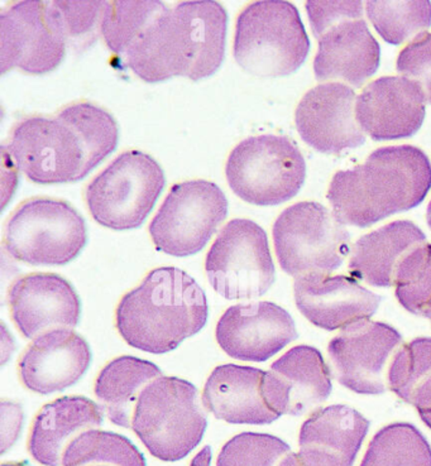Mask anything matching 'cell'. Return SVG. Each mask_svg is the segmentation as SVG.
<instances>
[{"mask_svg":"<svg viewBox=\"0 0 431 466\" xmlns=\"http://www.w3.org/2000/svg\"><path fill=\"white\" fill-rule=\"evenodd\" d=\"M401 345L400 332L384 322L364 320L349 325L328 345L333 376L353 392L385 393L391 361Z\"/></svg>","mask_w":431,"mask_h":466,"instance_id":"obj_15","label":"cell"},{"mask_svg":"<svg viewBox=\"0 0 431 466\" xmlns=\"http://www.w3.org/2000/svg\"><path fill=\"white\" fill-rule=\"evenodd\" d=\"M90 363L85 339L71 329H57L32 341L19 360V376L32 392L56 393L77 383Z\"/></svg>","mask_w":431,"mask_h":466,"instance_id":"obj_22","label":"cell"},{"mask_svg":"<svg viewBox=\"0 0 431 466\" xmlns=\"http://www.w3.org/2000/svg\"><path fill=\"white\" fill-rule=\"evenodd\" d=\"M15 351V343H13L12 337H9L5 326H2V364L5 365L6 360L11 357Z\"/></svg>","mask_w":431,"mask_h":466,"instance_id":"obj_39","label":"cell"},{"mask_svg":"<svg viewBox=\"0 0 431 466\" xmlns=\"http://www.w3.org/2000/svg\"><path fill=\"white\" fill-rule=\"evenodd\" d=\"M426 319H429V320L431 321V309L430 311L427 312Z\"/></svg>","mask_w":431,"mask_h":466,"instance_id":"obj_45","label":"cell"},{"mask_svg":"<svg viewBox=\"0 0 431 466\" xmlns=\"http://www.w3.org/2000/svg\"><path fill=\"white\" fill-rule=\"evenodd\" d=\"M361 466H431V446L411 423H391L372 438Z\"/></svg>","mask_w":431,"mask_h":466,"instance_id":"obj_30","label":"cell"},{"mask_svg":"<svg viewBox=\"0 0 431 466\" xmlns=\"http://www.w3.org/2000/svg\"><path fill=\"white\" fill-rule=\"evenodd\" d=\"M426 219H427V224H429V227L431 228V201H430V204L427 205Z\"/></svg>","mask_w":431,"mask_h":466,"instance_id":"obj_43","label":"cell"},{"mask_svg":"<svg viewBox=\"0 0 431 466\" xmlns=\"http://www.w3.org/2000/svg\"><path fill=\"white\" fill-rule=\"evenodd\" d=\"M397 71L414 81L431 104V34H421L401 51L397 58Z\"/></svg>","mask_w":431,"mask_h":466,"instance_id":"obj_37","label":"cell"},{"mask_svg":"<svg viewBox=\"0 0 431 466\" xmlns=\"http://www.w3.org/2000/svg\"><path fill=\"white\" fill-rule=\"evenodd\" d=\"M2 466H25V465L18 464V462H5V464H3Z\"/></svg>","mask_w":431,"mask_h":466,"instance_id":"obj_44","label":"cell"},{"mask_svg":"<svg viewBox=\"0 0 431 466\" xmlns=\"http://www.w3.org/2000/svg\"><path fill=\"white\" fill-rule=\"evenodd\" d=\"M54 3L60 13L67 45H90L97 40L108 2Z\"/></svg>","mask_w":431,"mask_h":466,"instance_id":"obj_36","label":"cell"},{"mask_svg":"<svg viewBox=\"0 0 431 466\" xmlns=\"http://www.w3.org/2000/svg\"><path fill=\"white\" fill-rule=\"evenodd\" d=\"M368 17L385 41L401 45L431 25L429 2H368Z\"/></svg>","mask_w":431,"mask_h":466,"instance_id":"obj_33","label":"cell"},{"mask_svg":"<svg viewBox=\"0 0 431 466\" xmlns=\"http://www.w3.org/2000/svg\"><path fill=\"white\" fill-rule=\"evenodd\" d=\"M370 421L344 405L315 410L303 423L299 455L305 466H353Z\"/></svg>","mask_w":431,"mask_h":466,"instance_id":"obj_23","label":"cell"},{"mask_svg":"<svg viewBox=\"0 0 431 466\" xmlns=\"http://www.w3.org/2000/svg\"><path fill=\"white\" fill-rule=\"evenodd\" d=\"M166 8L161 2L107 3L101 35L108 48L123 57Z\"/></svg>","mask_w":431,"mask_h":466,"instance_id":"obj_32","label":"cell"},{"mask_svg":"<svg viewBox=\"0 0 431 466\" xmlns=\"http://www.w3.org/2000/svg\"><path fill=\"white\" fill-rule=\"evenodd\" d=\"M431 187V165L413 146L384 147L364 165L336 172L328 198L343 225L367 228L423 203Z\"/></svg>","mask_w":431,"mask_h":466,"instance_id":"obj_2","label":"cell"},{"mask_svg":"<svg viewBox=\"0 0 431 466\" xmlns=\"http://www.w3.org/2000/svg\"><path fill=\"white\" fill-rule=\"evenodd\" d=\"M201 402L194 384L178 377H159L140 393L132 430L159 461H182L200 444L207 430Z\"/></svg>","mask_w":431,"mask_h":466,"instance_id":"obj_4","label":"cell"},{"mask_svg":"<svg viewBox=\"0 0 431 466\" xmlns=\"http://www.w3.org/2000/svg\"><path fill=\"white\" fill-rule=\"evenodd\" d=\"M266 371L241 365H219L211 371L204 392L202 406L215 419L234 425H269L280 419L263 397Z\"/></svg>","mask_w":431,"mask_h":466,"instance_id":"obj_24","label":"cell"},{"mask_svg":"<svg viewBox=\"0 0 431 466\" xmlns=\"http://www.w3.org/2000/svg\"><path fill=\"white\" fill-rule=\"evenodd\" d=\"M56 116L74 130L83 147V180L117 148L119 129L116 119L103 107L87 102L62 107Z\"/></svg>","mask_w":431,"mask_h":466,"instance_id":"obj_28","label":"cell"},{"mask_svg":"<svg viewBox=\"0 0 431 466\" xmlns=\"http://www.w3.org/2000/svg\"><path fill=\"white\" fill-rule=\"evenodd\" d=\"M397 301L411 314L426 318L431 309V244L415 248L395 276Z\"/></svg>","mask_w":431,"mask_h":466,"instance_id":"obj_34","label":"cell"},{"mask_svg":"<svg viewBox=\"0 0 431 466\" xmlns=\"http://www.w3.org/2000/svg\"><path fill=\"white\" fill-rule=\"evenodd\" d=\"M297 309L313 325L324 330H343L370 320L381 298L347 276L309 275L295 279Z\"/></svg>","mask_w":431,"mask_h":466,"instance_id":"obj_20","label":"cell"},{"mask_svg":"<svg viewBox=\"0 0 431 466\" xmlns=\"http://www.w3.org/2000/svg\"><path fill=\"white\" fill-rule=\"evenodd\" d=\"M103 409L87 397H64L36 416L29 435V454L38 464L60 466L67 446L78 435L103 423Z\"/></svg>","mask_w":431,"mask_h":466,"instance_id":"obj_25","label":"cell"},{"mask_svg":"<svg viewBox=\"0 0 431 466\" xmlns=\"http://www.w3.org/2000/svg\"><path fill=\"white\" fill-rule=\"evenodd\" d=\"M426 242V234L411 221H394L355 242L351 250L349 272L367 285L392 287L405 257Z\"/></svg>","mask_w":431,"mask_h":466,"instance_id":"obj_26","label":"cell"},{"mask_svg":"<svg viewBox=\"0 0 431 466\" xmlns=\"http://www.w3.org/2000/svg\"><path fill=\"white\" fill-rule=\"evenodd\" d=\"M205 270L209 282L221 298H261L274 282L266 231L252 220L230 221L209 250Z\"/></svg>","mask_w":431,"mask_h":466,"instance_id":"obj_12","label":"cell"},{"mask_svg":"<svg viewBox=\"0 0 431 466\" xmlns=\"http://www.w3.org/2000/svg\"><path fill=\"white\" fill-rule=\"evenodd\" d=\"M227 28L221 3H179L152 22L123 60L146 83L174 76L205 79L223 64Z\"/></svg>","mask_w":431,"mask_h":466,"instance_id":"obj_1","label":"cell"},{"mask_svg":"<svg viewBox=\"0 0 431 466\" xmlns=\"http://www.w3.org/2000/svg\"><path fill=\"white\" fill-rule=\"evenodd\" d=\"M0 421H2V430H0V451L5 455L15 441L18 440L22 430L23 410L17 403L6 402L2 400L0 405Z\"/></svg>","mask_w":431,"mask_h":466,"instance_id":"obj_38","label":"cell"},{"mask_svg":"<svg viewBox=\"0 0 431 466\" xmlns=\"http://www.w3.org/2000/svg\"><path fill=\"white\" fill-rule=\"evenodd\" d=\"M290 452L292 448L276 436L243 432L221 448L217 466H279Z\"/></svg>","mask_w":431,"mask_h":466,"instance_id":"obj_35","label":"cell"},{"mask_svg":"<svg viewBox=\"0 0 431 466\" xmlns=\"http://www.w3.org/2000/svg\"><path fill=\"white\" fill-rule=\"evenodd\" d=\"M231 190L257 207L292 200L306 176L302 152L286 137H250L234 147L225 166Z\"/></svg>","mask_w":431,"mask_h":466,"instance_id":"obj_7","label":"cell"},{"mask_svg":"<svg viewBox=\"0 0 431 466\" xmlns=\"http://www.w3.org/2000/svg\"><path fill=\"white\" fill-rule=\"evenodd\" d=\"M165 182L155 158L127 151L91 180L85 200L97 224L113 230L136 229L151 213Z\"/></svg>","mask_w":431,"mask_h":466,"instance_id":"obj_8","label":"cell"},{"mask_svg":"<svg viewBox=\"0 0 431 466\" xmlns=\"http://www.w3.org/2000/svg\"><path fill=\"white\" fill-rule=\"evenodd\" d=\"M67 40L54 2H18L0 13V70L51 73L64 60Z\"/></svg>","mask_w":431,"mask_h":466,"instance_id":"obj_13","label":"cell"},{"mask_svg":"<svg viewBox=\"0 0 431 466\" xmlns=\"http://www.w3.org/2000/svg\"><path fill=\"white\" fill-rule=\"evenodd\" d=\"M205 292L175 267L153 269L124 295L116 312L117 329L127 344L149 354L175 350L208 321Z\"/></svg>","mask_w":431,"mask_h":466,"instance_id":"obj_3","label":"cell"},{"mask_svg":"<svg viewBox=\"0 0 431 466\" xmlns=\"http://www.w3.org/2000/svg\"><path fill=\"white\" fill-rule=\"evenodd\" d=\"M211 462V449L210 446L202 448L199 454L192 459L190 466H210Z\"/></svg>","mask_w":431,"mask_h":466,"instance_id":"obj_40","label":"cell"},{"mask_svg":"<svg viewBox=\"0 0 431 466\" xmlns=\"http://www.w3.org/2000/svg\"><path fill=\"white\" fill-rule=\"evenodd\" d=\"M274 250L287 275L329 276L349 253L351 236L334 213L318 203L287 208L274 221Z\"/></svg>","mask_w":431,"mask_h":466,"instance_id":"obj_10","label":"cell"},{"mask_svg":"<svg viewBox=\"0 0 431 466\" xmlns=\"http://www.w3.org/2000/svg\"><path fill=\"white\" fill-rule=\"evenodd\" d=\"M62 466H146V459L128 439L89 430L78 435L62 456Z\"/></svg>","mask_w":431,"mask_h":466,"instance_id":"obj_31","label":"cell"},{"mask_svg":"<svg viewBox=\"0 0 431 466\" xmlns=\"http://www.w3.org/2000/svg\"><path fill=\"white\" fill-rule=\"evenodd\" d=\"M331 370L322 353L309 345L290 349L263 378L267 405L280 416L313 412L331 396Z\"/></svg>","mask_w":431,"mask_h":466,"instance_id":"obj_18","label":"cell"},{"mask_svg":"<svg viewBox=\"0 0 431 466\" xmlns=\"http://www.w3.org/2000/svg\"><path fill=\"white\" fill-rule=\"evenodd\" d=\"M355 93L341 83L318 85L296 109V128L303 141L322 153L338 155L364 145L365 133L355 112Z\"/></svg>","mask_w":431,"mask_h":466,"instance_id":"obj_17","label":"cell"},{"mask_svg":"<svg viewBox=\"0 0 431 466\" xmlns=\"http://www.w3.org/2000/svg\"><path fill=\"white\" fill-rule=\"evenodd\" d=\"M84 218L67 201L36 198L9 218L5 249L12 258L31 266H65L87 244Z\"/></svg>","mask_w":431,"mask_h":466,"instance_id":"obj_9","label":"cell"},{"mask_svg":"<svg viewBox=\"0 0 431 466\" xmlns=\"http://www.w3.org/2000/svg\"><path fill=\"white\" fill-rule=\"evenodd\" d=\"M217 341L225 354L237 360H269L297 339L292 315L272 302L231 306L219 319Z\"/></svg>","mask_w":431,"mask_h":466,"instance_id":"obj_16","label":"cell"},{"mask_svg":"<svg viewBox=\"0 0 431 466\" xmlns=\"http://www.w3.org/2000/svg\"><path fill=\"white\" fill-rule=\"evenodd\" d=\"M387 384L417 413L431 410V338L401 345L391 361Z\"/></svg>","mask_w":431,"mask_h":466,"instance_id":"obj_29","label":"cell"},{"mask_svg":"<svg viewBox=\"0 0 431 466\" xmlns=\"http://www.w3.org/2000/svg\"><path fill=\"white\" fill-rule=\"evenodd\" d=\"M306 9L319 40L316 79L362 86L377 71L381 58L380 45L364 19V3L309 2Z\"/></svg>","mask_w":431,"mask_h":466,"instance_id":"obj_6","label":"cell"},{"mask_svg":"<svg viewBox=\"0 0 431 466\" xmlns=\"http://www.w3.org/2000/svg\"><path fill=\"white\" fill-rule=\"evenodd\" d=\"M13 321L26 339L57 329L77 328L81 302L74 287L55 273H32L12 283L8 293Z\"/></svg>","mask_w":431,"mask_h":466,"instance_id":"obj_19","label":"cell"},{"mask_svg":"<svg viewBox=\"0 0 431 466\" xmlns=\"http://www.w3.org/2000/svg\"><path fill=\"white\" fill-rule=\"evenodd\" d=\"M309 50L308 35L292 3L256 2L238 15L234 58L248 73L286 76L302 66Z\"/></svg>","mask_w":431,"mask_h":466,"instance_id":"obj_5","label":"cell"},{"mask_svg":"<svg viewBox=\"0 0 431 466\" xmlns=\"http://www.w3.org/2000/svg\"><path fill=\"white\" fill-rule=\"evenodd\" d=\"M426 96L404 76L381 77L368 85L357 99L359 126L375 141L414 136L426 118Z\"/></svg>","mask_w":431,"mask_h":466,"instance_id":"obj_21","label":"cell"},{"mask_svg":"<svg viewBox=\"0 0 431 466\" xmlns=\"http://www.w3.org/2000/svg\"><path fill=\"white\" fill-rule=\"evenodd\" d=\"M421 421L426 423L429 429H431V410H426V412H419Z\"/></svg>","mask_w":431,"mask_h":466,"instance_id":"obj_42","label":"cell"},{"mask_svg":"<svg viewBox=\"0 0 431 466\" xmlns=\"http://www.w3.org/2000/svg\"><path fill=\"white\" fill-rule=\"evenodd\" d=\"M228 215V200L217 184L192 180L174 185L149 224L159 252L190 257L200 252Z\"/></svg>","mask_w":431,"mask_h":466,"instance_id":"obj_11","label":"cell"},{"mask_svg":"<svg viewBox=\"0 0 431 466\" xmlns=\"http://www.w3.org/2000/svg\"><path fill=\"white\" fill-rule=\"evenodd\" d=\"M161 376V370L151 361L126 355L104 367L97 378L94 392L110 422L132 429L140 393Z\"/></svg>","mask_w":431,"mask_h":466,"instance_id":"obj_27","label":"cell"},{"mask_svg":"<svg viewBox=\"0 0 431 466\" xmlns=\"http://www.w3.org/2000/svg\"><path fill=\"white\" fill-rule=\"evenodd\" d=\"M279 466H305V464H303L302 458H300L299 452L292 451L281 461Z\"/></svg>","mask_w":431,"mask_h":466,"instance_id":"obj_41","label":"cell"},{"mask_svg":"<svg viewBox=\"0 0 431 466\" xmlns=\"http://www.w3.org/2000/svg\"><path fill=\"white\" fill-rule=\"evenodd\" d=\"M5 148L15 167L35 184L80 181L83 147L74 130L57 116H32L19 120Z\"/></svg>","mask_w":431,"mask_h":466,"instance_id":"obj_14","label":"cell"}]
</instances>
